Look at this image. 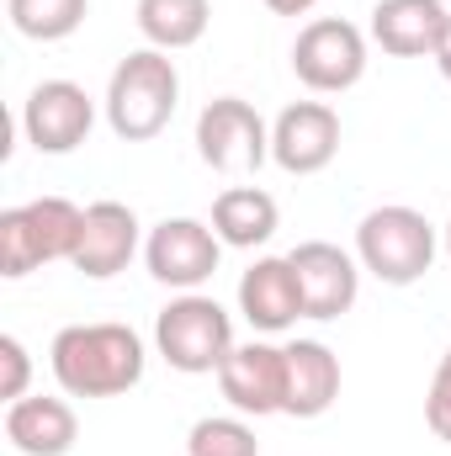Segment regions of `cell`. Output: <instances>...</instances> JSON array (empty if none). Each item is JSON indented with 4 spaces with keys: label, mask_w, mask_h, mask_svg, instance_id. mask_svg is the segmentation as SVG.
<instances>
[{
    "label": "cell",
    "mask_w": 451,
    "mask_h": 456,
    "mask_svg": "<svg viewBox=\"0 0 451 456\" xmlns=\"http://www.w3.org/2000/svg\"><path fill=\"white\" fill-rule=\"evenodd\" d=\"M48 366L70 398H117L144 382L149 350L127 324H64L48 345Z\"/></svg>",
    "instance_id": "1"
},
{
    "label": "cell",
    "mask_w": 451,
    "mask_h": 456,
    "mask_svg": "<svg viewBox=\"0 0 451 456\" xmlns=\"http://www.w3.org/2000/svg\"><path fill=\"white\" fill-rule=\"evenodd\" d=\"M181 107V75L176 59L160 48H133L107 80V127L122 143H149L170 127V117Z\"/></svg>",
    "instance_id": "2"
},
{
    "label": "cell",
    "mask_w": 451,
    "mask_h": 456,
    "mask_svg": "<svg viewBox=\"0 0 451 456\" xmlns=\"http://www.w3.org/2000/svg\"><path fill=\"white\" fill-rule=\"evenodd\" d=\"M234 345V314L208 292H181L154 319V350L181 377H218Z\"/></svg>",
    "instance_id": "3"
},
{
    "label": "cell",
    "mask_w": 451,
    "mask_h": 456,
    "mask_svg": "<svg viewBox=\"0 0 451 456\" xmlns=\"http://www.w3.org/2000/svg\"><path fill=\"white\" fill-rule=\"evenodd\" d=\"M86 228V208H75L70 197H32L21 208L0 213V276L21 281L53 260H75Z\"/></svg>",
    "instance_id": "4"
},
{
    "label": "cell",
    "mask_w": 451,
    "mask_h": 456,
    "mask_svg": "<svg viewBox=\"0 0 451 456\" xmlns=\"http://www.w3.org/2000/svg\"><path fill=\"white\" fill-rule=\"evenodd\" d=\"M356 260L382 287H414L436 265V224L404 202L372 208L356 224Z\"/></svg>",
    "instance_id": "5"
},
{
    "label": "cell",
    "mask_w": 451,
    "mask_h": 456,
    "mask_svg": "<svg viewBox=\"0 0 451 456\" xmlns=\"http://www.w3.org/2000/svg\"><path fill=\"white\" fill-rule=\"evenodd\" d=\"M197 154L218 175H250L271 159V122L244 96H213L197 112Z\"/></svg>",
    "instance_id": "6"
},
{
    "label": "cell",
    "mask_w": 451,
    "mask_h": 456,
    "mask_svg": "<svg viewBox=\"0 0 451 456\" xmlns=\"http://www.w3.org/2000/svg\"><path fill=\"white\" fill-rule=\"evenodd\" d=\"M366 32L345 16H319L298 32L292 43V75L314 91V96H340L350 86H361L366 75Z\"/></svg>",
    "instance_id": "7"
},
{
    "label": "cell",
    "mask_w": 451,
    "mask_h": 456,
    "mask_svg": "<svg viewBox=\"0 0 451 456\" xmlns=\"http://www.w3.org/2000/svg\"><path fill=\"white\" fill-rule=\"evenodd\" d=\"M224 260V239L202 218H165L144 233V265L170 292H202Z\"/></svg>",
    "instance_id": "8"
},
{
    "label": "cell",
    "mask_w": 451,
    "mask_h": 456,
    "mask_svg": "<svg viewBox=\"0 0 451 456\" xmlns=\"http://www.w3.org/2000/svg\"><path fill=\"white\" fill-rule=\"evenodd\" d=\"M287 260H292L298 287H303V319L335 324V319H345L356 308V297H361V260L350 249H340L330 239H303Z\"/></svg>",
    "instance_id": "9"
},
{
    "label": "cell",
    "mask_w": 451,
    "mask_h": 456,
    "mask_svg": "<svg viewBox=\"0 0 451 456\" xmlns=\"http://www.w3.org/2000/svg\"><path fill=\"white\" fill-rule=\"evenodd\" d=\"M218 393L244 419L282 414V403H287V345H271V340L234 345L228 361L218 366Z\"/></svg>",
    "instance_id": "10"
},
{
    "label": "cell",
    "mask_w": 451,
    "mask_h": 456,
    "mask_svg": "<svg viewBox=\"0 0 451 456\" xmlns=\"http://www.w3.org/2000/svg\"><path fill=\"white\" fill-rule=\"evenodd\" d=\"M96 127V102L75 80H43L21 102V133L37 154H75Z\"/></svg>",
    "instance_id": "11"
},
{
    "label": "cell",
    "mask_w": 451,
    "mask_h": 456,
    "mask_svg": "<svg viewBox=\"0 0 451 456\" xmlns=\"http://www.w3.org/2000/svg\"><path fill=\"white\" fill-rule=\"evenodd\" d=\"M340 154V112L330 102H292L271 122V159L287 175H319Z\"/></svg>",
    "instance_id": "12"
},
{
    "label": "cell",
    "mask_w": 451,
    "mask_h": 456,
    "mask_svg": "<svg viewBox=\"0 0 451 456\" xmlns=\"http://www.w3.org/2000/svg\"><path fill=\"white\" fill-rule=\"evenodd\" d=\"M144 249V228L138 213L127 202H91L86 208V228H80V244H75V271L91 276V281H112L117 271L133 265V255Z\"/></svg>",
    "instance_id": "13"
},
{
    "label": "cell",
    "mask_w": 451,
    "mask_h": 456,
    "mask_svg": "<svg viewBox=\"0 0 451 456\" xmlns=\"http://www.w3.org/2000/svg\"><path fill=\"white\" fill-rule=\"evenodd\" d=\"M239 314L255 335H287L303 319V287L287 255H260L239 276Z\"/></svg>",
    "instance_id": "14"
},
{
    "label": "cell",
    "mask_w": 451,
    "mask_h": 456,
    "mask_svg": "<svg viewBox=\"0 0 451 456\" xmlns=\"http://www.w3.org/2000/svg\"><path fill=\"white\" fill-rule=\"evenodd\" d=\"M447 16L451 11L441 0H377L372 21H366V37L393 59H436Z\"/></svg>",
    "instance_id": "15"
},
{
    "label": "cell",
    "mask_w": 451,
    "mask_h": 456,
    "mask_svg": "<svg viewBox=\"0 0 451 456\" xmlns=\"http://www.w3.org/2000/svg\"><path fill=\"white\" fill-rule=\"evenodd\" d=\"M5 441L21 456H70L80 441V419L64 398L27 393V398L5 403Z\"/></svg>",
    "instance_id": "16"
},
{
    "label": "cell",
    "mask_w": 451,
    "mask_h": 456,
    "mask_svg": "<svg viewBox=\"0 0 451 456\" xmlns=\"http://www.w3.org/2000/svg\"><path fill=\"white\" fill-rule=\"evenodd\" d=\"M340 355L324 340H292L287 345V403L282 414L292 419H319L340 398Z\"/></svg>",
    "instance_id": "17"
},
{
    "label": "cell",
    "mask_w": 451,
    "mask_h": 456,
    "mask_svg": "<svg viewBox=\"0 0 451 456\" xmlns=\"http://www.w3.org/2000/svg\"><path fill=\"white\" fill-rule=\"evenodd\" d=\"M282 228V208L271 191L260 186H228L213 202V233L224 239V249H260L271 233Z\"/></svg>",
    "instance_id": "18"
},
{
    "label": "cell",
    "mask_w": 451,
    "mask_h": 456,
    "mask_svg": "<svg viewBox=\"0 0 451 456\" xmlns=\"http://www.w3.org/2000/svg\"><path fill=\"white\" fill-rule=\"evenodd\" d=\"M133 21H138V32H144L149 48L181 53V48H197L208 37L213 0H138Z\"/></svg>",
    "instance_id": "19"
},
{
    "label": "cell",
    "mask_w": 451,
    "mask_h": 456,
    "mask_svg": "<svg viewBox=\"0 0 451 456\" xmlns=\"http://www.w3.org/2000/svg\"><path fill=\"white\" fill-rule=\"evenodd\" d=\"M5 16L32 43H64L86 27L91 0H5Z\"/></svg>",
    "instance_id": "20"
},
{
    "label": "cell",
    "mask_w": 451,
    "mask_h": 456,
    "mask_svg": "<svg viewBox=\"0 0 451 456\" xmlns=\"http://www.w3.org/2000/svg\"><path fill=\"white\" fill-rule=\"evenodd\" d=\"M186 456H260V441L244 414H202L186 430Z\"/></svg>",
    "instance_id": "21"
},
{
    "label": "cell",
    "mask_w": 451,
    "mask_h": 456,
    "mask_svg": "<svg viewBox=\"0 0 451 456\" xmlns=\"http://www.w3.org/2000/svg\"><path fill=\"white\" fill-rule=\"evenodd\" d=\"M425 425H430L436 441L451 446V345L436 361V377H430V393H425Z\"/></svg>",
    "instance_id": "22"
},
{
    "label": "cell",
    "mask_w": 451,
    "mask_h": 456,
    "mask_svg": "<svg viewBox=\"0 0 451 456\" xmlns=\"http://www.w3.org/2000/svg\"><path fill=\"white\" fill-rule=\"evenodd\" d=\"M27 382H32V355L16 335H0V398L16 403L27 398Z\"/></svg>",
    "instance_id": "23"
},
{
    "label": "cell",
    "mask_w": 451,
    "mask_h": 456,
    "mask_svg": "<svg viewBox=\"0 0 451 456\" xmlns=\"http://www.w3.org/2000/svg\"><path fill=\"white\" fill-rule=\"evenodd\" d=\"M319 0H266V11H276V16H308Z\"/></svg>",
    "instance_id": "24"
},
{
    "label": "cell",
    "mask_w": 451,
    "mask_h": 456,
    "mask_svg": "<svg viewBox=\"0 0 451 456\" xmlns=\"http://www.w3.org/2000/svg\"><path fill=\"white\" fill-rule=\"evenodd\" d=\"M436 69L451 80V16H447V32H441V43H436Z\"/></svg>",
    "instance_id": "25"
},
{
    "label": "cell",
    "mask_w": 451,
    "mask_h": 456,
    "mask_svg": "<svg viewBox=\"0 0 451 456\" xmlns=\"http://www.w3.org/2000/svg\"><path fill=\"white\" fill-rule=\"evenodd\" d=\"M441 239H447V255H451V218H447V228H441Z\"/></svg>",
    "instance_id": "26"
}]
</instances>
